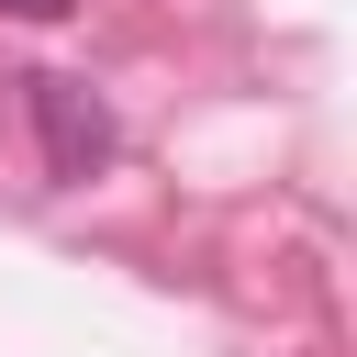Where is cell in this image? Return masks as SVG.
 <instances>
[{
	"label": "cell",
	"mask_w": 357,
	"mask_h": 357,
	"mask_svg": "<svg viewBox=\"0 0 357 357\" xmlns=\"http://www.w3.org/2000/svg\"><path fill=\"white\" fill-rule=\"evenodd\" d=\"M22 100H33V134H45V167H56V178H89V167L112 156V112H100L78 78H22Z\"/></svg>",
	"instance_id": "cell-1"
},
{
	"label": "cell",
	"mask_w": 357,
	"mask_h": 357,
	"mask_svg": "<svg viewBox=\"0 0 357 357\" xmlns=\"http://www.w3.org/2000/svg\"><path fill=\"white\" fill-rule=\"evenodd\" d=\"M0 11H11V22H67L78 0H0Z\"/></svg>",
	"instance_id": "cell-2"
}]
</instances>
